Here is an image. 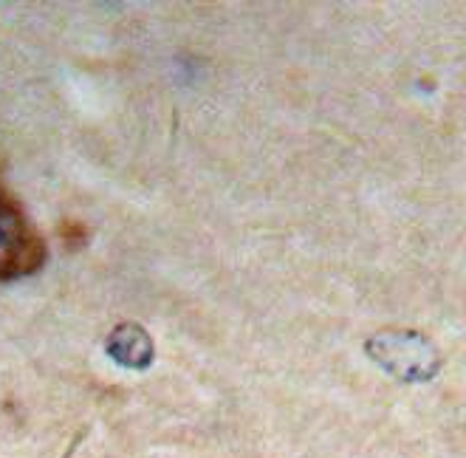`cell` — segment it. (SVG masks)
<instances>
[{
  "label": "cell",
  "mask_w": 466,
  "mask_h": 458,
  "mask_svg": "<svg viewBox=\"0 0 466 458\" xmlns=\"http://www.w3.org/2000/svg\"><path fill=\"white\" fill-rule=\"evenodd\" d=\"M105 351L116 365L130 368V371H145L153 362V340L150 334L139 326V322H119V326L107 334Z\"/></svg>",
  "instance_id": "obj_3"
},
{
  "label": "cell",
  "mask_w": 466,
  "mask_h": 458,
  "mask_svg": "<svg viewBox=\"0 0 466 458\" xmlns=\"http://www.w3.org/2000/svg\"><path fill=\"white\" fill-rule=\"evenodd\" d=\"M365 348L373 362H379L388 373H393L396 380H404V382L432 380L438 368H441L438 348L421 331H413V329L379 331L365 342Z\"/></svg>",
  "instance_id": "obj_2"
},
{
  "label": "cell",
  "mask_w": 466,
  "mask_h": 458,
  "mask_svg": "<svg viewBox=\"0 0 466 458\" xmlns=\"http://www.w3.org/2000/svg\"><path fill=\"white\" fill-rule=\"evenodd\" d=\"M57 232H60V240L68 247V249H79V247H86V240H88V227L82 224V221H76V219H66L60 227H57Z\"/></svg>",
  "instance_id": "obj_4"
},
{
  "label": "cell",
  "mask_w": 466,
  "mask_h": 458,
  "mask_svg": "<svg viewBox=\"0 0 466 458\" xmlns=\"http://www.w3.org/2000/svg\"><path fill=\"white\" fill-rule=\"evenodd\" d=\"M46 260V240L20 201L0 184V283L29 278Z\"/></svg>",
  "instance_id": "obj_1"
}]
</instances>
